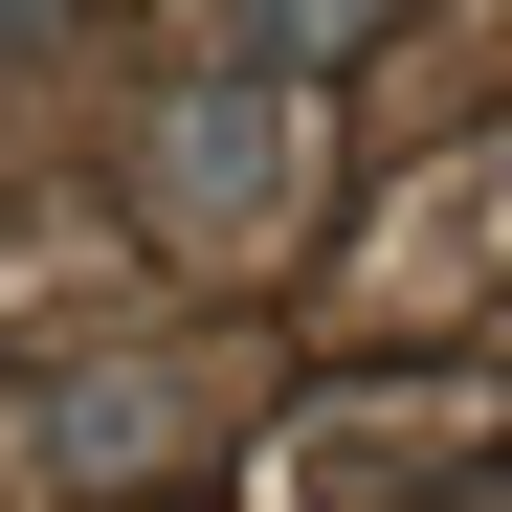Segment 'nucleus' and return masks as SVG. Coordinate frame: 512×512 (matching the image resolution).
<instances>
[{
	"label": "nucleus",
	"instance_id": "obj_1",
	"mask_svg": "<svg viewBox=\"0 0 512 512\" xmlns=\"http://www.w3.org/2000/svg\"><path fill=\"white\" fill-rule=\"evenodd\" d=\"M290 179H312V134H290V90H245V67H223V90H179V112L134 134V201L179 223V245H268Z\"/></svg>",
	"mask_w": 512,
	"mask_h": 512
},
{
	"label": "nucleus",
	"instance_id": "obj_2",
	"mask_svg": "<svg viewBox=\"0 0 512 512\" xmlns=\"http://www.w3.org/2000/svg\"><path fill=\"white\" fill-rule=\"evenodd\" d=\"M379 0H201V45L245 67V90H268V67H312V45H357Z\"/></svg>",
	"mask_w": 512,
	"mask_h": 512
}]
</instances>
